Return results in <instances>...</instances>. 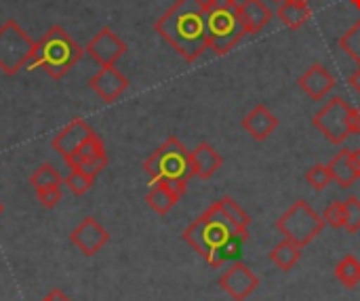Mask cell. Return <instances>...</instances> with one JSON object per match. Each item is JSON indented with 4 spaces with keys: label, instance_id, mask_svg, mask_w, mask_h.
I'll return each instance as SVG.
<instances>
[{
    "label": "cell",
    "instance_id": "1",
    "mask_svg": "<svg viewBox=\"0 0 360 301\" xmlns=\"http://www.w3.org/2000/svg\"><path fill=\"white\" fill-rule=\"evenodd\" d=\"M156 34L188 63L209 49L205 0H175L154 23Z\"/></svg>",
    "mask_w": 360,
    "mask_h": 301
},
{
    "label": "cell",
    "instance_id": "2",
    "mask_svg": "<svg viewBox=\"0 0 360 301\" xmlns=\"http://www.w3.org/2000/svg\"><path fill=\"white\" fill-rule=\"evenodd\" d=\"M181 238L196 251L200 253V257L213 266L219 268L224 264V255L228 251V247L234 241H243L236 232V228L230 224V219L226 217L219 200L213 203L198 219H194L181 234ZM245 243V241H243Z\"/></svg>",
    "mask_w": 360,
    "mask_h": 301
},
{
    "label": "cell",
    "instance_id": "3",
    "mask_svg": "<svg viewBox=\"0 0 360 301\" xmlns=\"http://www.w3.org/2000/svg\"><path fill=\"white\" fill-rule=\"evenodd\" d=\"M82 46L65 32V27L53 25L36 42L34 63L27 70L32 72L34 68H42V72L49 78L61 80L72 72V68L82 59Z\"/></svg>",
    "mask_w": 360,
    "mask_h": 301
},
{
    "label": "cell",
    "instance_id": "4",
    "mask_svg": "<svg viewBox=\"0 0 360 301\" xmlns=\"http://www.w3.org/2000/svg\"><path fill=\"white\" fill-rule=\"evenodd\" d=\"M143 171L152 179V184L154 181H165L181 196L188 190V181L194 177L190 150L177 137H169L162 146H158L146 158Z\"/></svg>",
    "mask_w": 360,
    "mask_h": 301
},
{
    "label": "cell",
    "instance_id": "5",
    "mask_svg": "<svg viewBox=\"0 0 360 301\" xmlns=\"http://www.w3.org/2000/svg\"><path fill=\"white\" fill-rule=\"evenodd\" d=\"M36 42L30 34L15 21L6 19L0 25V70L6 76H15L21 68L34 63Z\"/></svg>",
    "mask_w": 360,
    "mask_h": 301
},
{
    "label": "cell",
    "instance_id": "6",
    "mask_svg": "<svg viewBox=\"0 0 360 301\" xmlns=\"http://www.w3.org/2000/svg\"><path fill=\"white\" fill-rule=\"evenodd\" d=\"M325 228V219L306 203L297 200L293 203L276 222V230L297 247H308Z\"/></svg>",
    "mask_w": 360,
    "mask_h": 301
},
{
    "label": "cell",
    "instance_id": "7",
    "mask_svg": "<svg viewBox=\"0 0 360 301\" xmlns=\"http://www.w3.org/2000/svg\"><path fill=\"white\" fill-rule=\"evenodd\" d=\"M207 30H209V49L217 55L230 53L247 34L240 17V4L234 8H205Z\"/></svg>",
    "mask_w": 360,
    "mask_h": 301
},
{
    "label": "cell",
    "instance_id": "8",
    "mask_svg": "<svg viewBox=\"0 0 360 301\" xmlns=\"http://www.w3.org/2000/svg\"><path fill=\"white\" fill-rule=\"evenodd\" d=\"M350 110H352V105L348 101H344V97L335 95L327 101V105H323L314 114L312 124L325 135L327 141H331L333 146H342L352 135L350 122H348Z\"/></svg>",
    "mask_w": 360,
    "mask_h": 301
},
{
    "label": "cell",
    "instance_id": "9",
    "mask_svg": "<svg viewBox=\"0 0 360 301\" xmlns=\"http://www.w3.org/2000/svg\"><path fill=\"white\" fill-rule=\"evenodd\" d=\"M84 53L99 68H108V65H116V61L127 53V44L112 27H101L84 46Z\"/></svg>",
    "mask_w": 360,
    "mask_h": 301
},
{
    "label": "cell",
    "instance_id": "10",
    "mask_svg": "<svg viewBox=\"0 0 360 301\" xmlns=\"http://www.w3.org/2000/svg\"><path fill=\"white\" fill-rule=\"evenodd\" d=\"M219 287L234 301H245L259 287V278L247 264L236 262L219 276Z\"/></svg>",
    "mask_w": 360,
    "mask_h": 301
},
{
    "label": "cell",
    "instance_id": "11",
    "mask_svg": "<svg viewBox=\"0 0 360 301\" xmlns=\"http://www.w3.org/2000/svg\"><path fill=\"white\" fill-rule=\"evenodd\" d=\"M95 135V131L82 120V118H74L72 122H68L51 141L53 150L68 162L80 146H84L91 137Z\"/></svg>",
    "mask_w": 360,
    "mask_h": 301
},
{
    "label": "cell",
    "instance_id": "12",
    "mask_svg": "<svg viewBox=\"0 0 360 301\" xmlns=\"http://www.w3.org/2000/svg\"><path fill=\"white\" fill-rule=\"evenodd\" d=\"M70 241H72V245H74L80 253H84V255L91 257V255L99 253V251L108 245L110 232H108L95 217H84V219L72 230Z\"/></svg>",
    "mask_w": 360,
    "mask_h": 301
},
{
    "label": "cell",
    "instance_id": "13",
    "mask_svg": "<svg viewBox=\"0 0 360 301\" xmlns=\"http://www.w3.org/2000/svg\"><path fill=\"white\" fill-rule=\"evenodd\" d=\"M89 87L93 89V93L105 101V103H114L127 89H129V80L127 76L116 68V65H108V68H99L91 80Z\"/></svg>",
    "mask_w": 360,
    "mask_h": 301
},
{
    "label": "cell",
    "instance_id": "14",
    "mask_svg": "<svg viewBox=\"0 0 360 301\" xmlns=\"http://www.w3.org/2000/svg\"><path fill=\"white\" fill-rule=\"evenodd\" d=\"M300 89L312 99V101H323L333 89H335V78L333 74L321 65V63H312L297 80Z\"/></svg>",
    "mask_w": 360,
    "mask_h": 301
},
{
    "label": "cell",
    "instance_id": "15",
    "mask_svg": "<svg viewBox=\"0 0 360 301\" xmlns=\"http://www.w3.org/2000/svg\"><path fill=\"white\" fill-rule=\"evenodd\" d=\"M278 127V118L270 112L268 105L257 103L245 118H243V129L255 139V141H264L268 139Z\"/></svg>",
    "mask_w": 360,
    "mask_h": 301
},
{
    "label": "cell",
    "instance_id": "16",
    "mask_svg": "<svg viewBox=\"0 0 360 301\" xmlns=\"http://www.w3.org/2000/svg\"><path fill=\"white\" fill-rule=\"evenodd\" d=\"M190 160H192V173L194 177L207 181L211 179L224 165V158L221 154L207 141L198 143L192 152H190Z\"/></svg>",
    "mask_w": 360,
    "mask_h": 301
},
{
    "label": "cell",
    "instance_id": "17",
    "mask_svg": "<svg viewBox=\"0 0 360 301\" xmlns=\"http://www.w3.org/2000/svg\"><path fill=\"white\" fill-rule=\"evenodd\" d=\"M240 17L247 34H259L274 17L272 8L264 0H243Z\"/></svg>",
    "mask_w": 360,
    "mask_h": 301
},
{
    "label": "cell",
    "instance_id": "18",
    "mask_svg": "<svg viewBox=\"0 0 360 301\" xmlns=\"http://www.w3.org/2000/svg\"><path fill=\"white\" fill-rule=\"evenodd\" d=\"M179 198H181V194H177L169 184H165V181H154L152 188H150V192H148V196H146V203H148V207H150L154 213L167 215V213L179 203Z\"/></svg>",
    "mask_w": 360,
    "mask_h": 301
},
{
    "label": "cell",
    "instance_id": "19",
    "mask_svg": "<svg viewBox=\"0 0 360 301\" xmlns=\"http://www.w3.org/2000/svg\"><path fill=\"white\" fill-rule=\"evenodd\" d=\"M276 15H278V19L287 27L300 30L312 17V8H310V4L300 2V0H283L281 6H278V11H276Z\"/></svg>",
    "mask_w": 360,
    "mask_h": 301
},
{
    "label": "cell",
    "instance_id": "20",
    "mask_svg": "<svg viewBox=\"0 0 360 301\" xmlns=\"http://www.w3.org/2000/svg\"><path fill=\"white\" fill-rule=\"evenodd\" d=\"M329 171H331V177L333 181L340 184V188L348 190L350 186H354V181L359 179L354 167H352V160H350V150L344 148L342 152H338L333 156V160L329 162Z\"/></svg>",
    "mask_w": 360,
    "mask_h": 301
},
{
    "label": "cell",
    "instance_id": "21",
    "mask_svg": "<svg viewBox=\"0 0 360 301\" xmlns=\"http://www.w3.org/2000/svg\"><path fill=\"white\" fill-rule=\"evenodd\" d=\"M302 251H304L302 247H297L295 243L283 238V241L270 251V262H272L278 270L289 272V270L302 260Z\"/></svg>",
    "mask_w": 360,
    "mask_h": 301
},
{
    "label": "cell",
    "instance_id": "22",
    "mask_svg": "<svg viewBox=\"0 0 360 301\" xmlns=\"http://www.w3.org/2000/svg\"><path fill=\"white\" fill-rule=\"evenodd\" d=\"M219 205H221V209H224V213H226V217L230 219V224L236 228V232H238V236L243 238V241H247L249 238V226H251V217H249V213L234 200V198H230V196H226V198H221L219 200Z\"/></svg>",
    "mask_w": 360,
    "mask_h": 301
},
{
    "label": "cell",
    "instance_id": "23",
    "mask_svg": "<svg viewBox=\"0 0 360 301\" xmlns=\"http://www.w3.org/2000/svg\"><path fill=\"white\" fill-rule=\"evenodd\" d=\"M335 278L348 287L354 289L356 285H360V262L354 255H346L338 266H335Z\"/></svg>",
    "mask_w": 360,
    "mask_h": 301
},
{
    "label": "cell",
    "instance_id": "24",
    "mask_svg": "<svg viewBox=\"0 0 360 301\" xmlns=\"http://www.w3.org/2000/svg\"><path fill=\"white\" fill-rule=\"evenodd\" d=\"M30 184H32V188H34L36 192H40V190L61 188L63 179H61V175L57 173V169H53L51 165H40V167L32 173Z\"/></svg>",
    "mask_w": 360,
    "mask_h": 301
},
{
    "label": "cell",
    "instance_id": "25",
    "mask_svg": "<svg viewBox=\"0 0 360 301\" xmlns=\"http://www.w3.org/2000/svg\"><path fill=\"white\" fill-rule=\"evenodd\" d=\"M340 49L360 68V19L340 38Z\"/></svg>",
    "mask_w": 360,
    "mask_h": 301
},
{
    "label": "cell",
    "instance_id": "26",
    "mask_svg": "<svg viewBox=\"0 0 360 301\" xmlns=\"http://www.w3.org/2000/svg\"><path fill=\"white\" fill-rule=\"evenodd\" d=\"M105 167H108V154H105V148H103V150H99V152H95V154H91V156H86L84 160H80V162L74 165L72 169H80L84 175H89V177L95 179Z\"/></svg>",
    "mask_w": 360,
    "mask_h": 301
},
{
    "label": "cell",
    "instance_id": "27",
    "mask_svg": "<svg viewBox=\"0 0 360 301\" xmlns=\"http://www.w3.org/2000/svg\"><path fill=\"white\" fill-rule=\"evenodd\" d=\"M306 181L316 190V192H323L331 186L333 177H331V171H329V165H314L308 173H306Z\"/></svg>",
    "mask_w": 360,
    "mask_h": 301
},
{
    "label": "cell",
    "instance_id": "28",
    "mask_svg": "<svg viewBox=\"0 0 360 301\" xmlns=\"http://www.w3.org/2000/svg\"><path fill=\"white\" fill-rule=\"evenodd\" d=\"M93 184H95V179L89 177V175H84L80 169H72L70 175L65 177V186H68V188L72 190V194H76V196L86 194V192L93 188Z\"/></svg>",
    "mask_w": 360,
    "mask_h": 301
},
{
    "label": "cell",
    "instance_id": "29",
    "mask_svg": "<svg viewBox=\"0 0 360 301\" xmlns=\"http://www.w3.org/2000/svg\"><path fill=\"white\" fill-rule=\"evenodd\" d=\"M346 205V219H344V228L348 232H359L360 230V198L359 196H348L344 200Z\"/></svg>",
    "mask_w": 360,
    "mask_h": 301
},
{
    "label": "cell",
    "instance_id": "30",
    "mask_svg": "<svg viewBox=\"0 0 360 301\" xmlns=\"http://www.w3.org/2000/svg\"><path fill=\"white\" fill-rule=\"evenodd\" d=\"M323 219H325V224H329V226L335 228V230L344 228V219H346V205H344V200H333V203L325 209Z\"/></svg>",
    "mask_w": 360,
    "mask_h": 301
},
{
    "label": "cell",
    "instance_id": "31",
    "mask_svg": "<svg viewBox=\"0 0 360 301\" xmlns=\"http://www.w3.org/2000/svg\"><path fill=\"white\" fill-rule=\"evenodd\" d=\"M99 150H103V141L99 139V135H93L84 146H80L78 148V152L68 160V167L72 169L74 165H78L80 160H84L86 156H91V154H95V152H99Z\"/></svg>",
    "mask_w": 360,
    "mask_h": 301
},
{
    "label": "cell",
    "instance_id": "32",
    "mask_svg": "<svg viewBox=\"0 0 360 301\" xmlns=\"http://www.w3.org/2000/svg\"><path fill=\"white\" fill-rule=\"evenodd\" d=\"M36 196H38V203H40L44 209H55V207L61 203V188L40 190V192H36Z\"/></svg>",
    "mask_w": 360,
    "mask_h": 301
},
{
    "label": "cell",
    "instance_id": "33",
    "mask_svg": "<svg viewBox=\"0 0 360 301\" xmlns=\"http://www.w3.org/2000/svg\"><path fill=\"white\" fill-rule=\"evenodd\" d=\"M238 0H205V8H234Z\"/></svg>",
    "mask_w": 360,
    "mask_h": 301
},
{
    "label": "cell",
    "instance_id": "34",
    "mask_svg": "<svg viewBox=\"0 0 360 301\" xmlns=\"http://www.w3.org/2000/svg\"><path fill=\"white\" fill-rule=\"evenodd\" d=\"M348 122H350V133H352V135H360V110L359 108H352V110H350Z\"/></svg>",
    "mask_w": 360,
    "mask_h": 301
},
{
    "label": "cell",
    "instance_id": "35",
    "mask_svg": "<svg viewBox=\"0 0 360 301\" xmlns=\"http://www.w3.org/2000/svg\"><path fill=\"white\" fill-rule=\"evenodd\" d=\"M348 84H350V89H352L354 93H359L360 95V68H356V70L352 72V76L348 78Z\"/></svg>",
    "mask_w": 360,
    "mask_h": 301
},
{
    "label": "cell",
    "instance_id": "36",
    "mask_svg": "<svg viewBox=\"0 0 360 301\" xmlns=\"http://www.w3.org/2000/svg\"><path fill=\"white\" fill-rule=\"evenodd\" d=\"M42 301H72V300H70L61 289H53V291H51V293H49V295H46Z\"/></svg>",
    "mask_w": 360,
    "mask_h": 301
},
{
    "label": "cell",
    "instance_id": "37",
    "mask_svg": "<svg viewBox=\"0 0 360 301\" xmlns=\"http://www.w3.org/2000/svg\"><path fill=\"white\" fill-rule=\"evenodd\" d=\"M350 160H352V167H354L356 175L360 177V148H356V150H350Z\"/></svg>",
    "mask_w": 360,
    "mask_h": 301
},
{
    "label": "cell",
    "instance_id": "38",
    "mask_svg": "<svg viewBox=\"0 0 360 301\" xmlns=\"http://www.w3.org/2000/svg\"><path fill=\"white\" fill-rule=\"evenodd\" d=\"M352 4H354L356 8H360V0H352Z\"/></svg>",
    "mask_w": 360,
    "mask_h": 301
},
{
    "label": "cell",
    "instance_id": "39",
    "mask_svg": "<svg viewBox=\"0 0 360 301\" xmlns=\"http://www.w3.org/2000/svg\"><path fill=\"white\" fill-rule=\"evenodd\" d=\"M2 211H4V205H2V200H0V215H2Z\"/></svg>",
    "mask_w": 360,
    "mask_h": 301
},
{
    "label": "cell",
    "instance_id": "40",
    "mask_svg": "<svg viewBox=\"0 0 360 301\" xmlns=\"http://www.w3.org/2000/svg\"><path fill=\"white\" fill-rule=\"evenodd\" d=\"M300 2H306V4H310V0H300Z\"/></svg>",
    "mask_w": 360,
    "mask_h": 301
},
{
    "label": "cell",
    "instance_id": "41",
    "mask_svg": "<svg viewBox=\"0 0 360 301\" xmlns=\"http://www.w3.org/2000/svg\"><path fill=\"white\" fill-rule=\"evenodd\" d=\"M274 2H283V0H274Z\"/></svg>",
    "mask_w": 360,
    "mask_h": 301
}]
</instances>
